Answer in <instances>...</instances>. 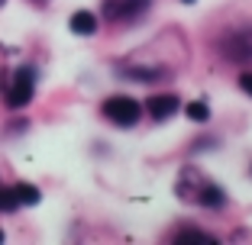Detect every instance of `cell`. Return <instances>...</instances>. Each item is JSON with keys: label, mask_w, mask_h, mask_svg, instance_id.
I'll return each mask as SVG.
<instances>
[{"label": "cell", "mask_w": 252, "mask_h": 245, "mask_svg": "<svg viewBox=\"0 0 252 245\" xmlns=\"http://www.w3.org/2000/svg\"><path fill=\"white\" fill-rule=\"evenodd\" d=\"M217 55L226 65H239V68L252 65V23L223 29L220 39H217Z\"/></svg>", "instance_id": "1"}, {"label": "cell", "mask_w": 252, "mask_h": 245, "mask_svg": "<svg viewBox=\"0 0 252 245\" xmlns=\"http://www.w3.org/2000/svg\"><path fill=\"white\" fill-rule=\"evenodd\" d=\"M36 81H39V71L32 65H23L13 71V81H3V100H7L10 110H20V107H26L32 100V94H36Z\"/></svg>", "instance_id": "2"}, {"label": "cell", "mask_w": 252, "mask_h": 245, "mask_svg": "<svg viewBox=\"0 0 252 245\" xmlns=\"http://www.w3.org/2000/svg\"><path fill=\"white\" fill-rule=\"evenodd\" d=\"M100 113H104V119H110L113 126L129 129V126H136V123L142 119V104L136 100V97L113 94V97H107V100H104Z\"/></svg>", "instance_id": "3"}, {"label": "cell", "mask_w": 252, "mask_h": 245, "mask_svg": "<svg viewBox=\"0 0 252 245\" xmlns=\"http://www.w3.org/2000/svg\"><path fill=\"white\" fill-rule=\"evenodd\" d=\"M152 10V0H104L100 7V16L107 23H136Z\"/></svg>", "instance_id": "4"}, {"label": "cell", "mask_w": 252, "mask_h": 245, "mask_svg": "<svg viewBox=\"0 0 252 245\" xmlns=\"http://www.w3.org/2000/svg\"><path fill=\"white\" fill-rule=\"evenodd\" d=\"M191 203H197V207H204V210H214V213H220V210L230 207V193L223 191L217 181H204V178H200V184L194 187Z\"/></svg>", "instance_id": "5"}, {"label": "cell", "mask_w": 252, "mask_h": 245, "mask_svg": "<svg viewBox=\"0 0 252 245\" xmlns=\"http://www.w3.org/2000/svg\"><path fill=\"white\" fill-rule=\"evenodd\" d=\"M142 110L149 113V119H156V123H165V119H171L175 113L181 110V97L178 94H156V97H149L146 107Z\"/></svg>", "instance_id": "6"}, {"label": "cell", "mask_w": 252, "mask_h": 245, "mask_svg": "<svg viewBox=\"0 0 252 245\" xmlns=\"http://www.w3.org/2000/svg\"><path fill=\"white\" fill-rule=\"evenodd\" d=\"M120 75H123L126 81H136V84H158V81H168L171 71L162 68V65H156V68H149V65H123Z\"/></svg>", "instance_id": "7"}, {"label": "cell", "mask_w": 252, "mask_h": 245, "mask_svg": "<svg viewBox=\"0 0 252 245\" xmlns=\"http://www.w3.org/2000/svg\"><path fill=\"white\" fill-rule=\"evenodd\" d=\"M68 29H71L74 36H94V32L100 29V20H97V13H91V10H74L71 20H68Z\"/></svg>", "instance_id": "8"}, {"label": "cell", "mask_w": 252, "mask_h": 245, "mask_svg": "<svg viewBox=\"0 0 252 245\" xmlns=\"http://www.w3.org/2000/svg\"><path fill=\"white\" fill-rule=\"evenodd\" d=\"M171 242H181V245H191V242H200V245H217L220 239L217 236H210V232H204V229H197V226H188V229H178L175 236H171Z\"/></svg>", "instance_id": "9"}, {"label": "cell", "mask_w": 252, "mask_h": 245, "mask_svg": "<svg viewBox=\"0 0 252 245\" xmlns=\"http://www.w3.org/2000/svg\"><path fill=\"white\" fill-rule=\"evenodd\" d=\"M13 193H16V203L20 207H36V203H42V191L32 184H13Z\"/></svg>", "instance_id": "10"}, {"label": "cell", "mask_w": 252, "mask_h": 245, "mask_svg": "<svg viewBox=\"0 0 252 245\" xmlns=\"http://www.w3.org/2000/svg\"><path fill=\"white\" fill-rule=\"evenodd\" d=\"M220 145H223V139H220V136L204 133V136H197V139L191 142V149H188V152H191V155H207V152H217Z\"/></svg>", "instance_id": "11"}, {"label": "cell", "mask_w": 252, "mask_h": 245, "mask_svg": "<svg viewBox=\"0 0 252 245\" xmlns=\"http://www.w3.org/2000/svg\"><path fill=\"white\" fill-rule=\"evenodd\" d=\"M185 113H188L191 123H200V126L210 123V104H207V100H191V104L185 107Z\"/></svg>", "instance_id": "12"}, {"label": "cell", "mask_w": 252, "mask_h": 245, "mask_svg": "<svg viewBox=\"0 0 252 245\" xmlns=\"http://www.w3.org/2000/svg\"><path fill=\"white\" fill-rule=\"evenodd\" d=\"M13 210H20L13 187H3V184H0V213H13Z\"/></svg>", "instance_id": "13"}, {"label": "cell", "mask_w": 252, "mask_h": 245, "mask_svg": "<svg viewBox=\"0 0 252 245\" xmlns=\"http://www.w3.org/2000/svg\"><path fill=\"white\" fill-rule=\"evenodd\" d=\"M239 90L252 97V71H243V75H239Z\"/></svg>", "instance_id": "14"}, {"label": "cell", "mask_w": 252, "mask_h": 245, "mask_svg": "<svg viewBox=\"0 0 252 245\" xmlns=\"http://www.w3.org/2000/svg\"><path fill=\"white\" fill-rule=\"evenodd\" d=\"M181 3H197V0H181Z\"/></svg>", "instance_id": "15"}, {"label": "cell", "mask_w": 252, "mask_h": 245, "mask_svg": "<svg viewBox=\"0 0 252 245\" xmlns=\"http://www.w3.org/2000/svg\"><path fill=\"white\" fill-rule=\"evenodd\" d=\"M3 3H7V0H0V7H3Z\"/></svg>", "instance_id": "16"}, {"label": "cell", "mask_w": 252, "mask_h": 245, "mask_svg": "<svg viewBox=\"0 0 252 245\" xmlns=\"http://www.w3.org/2000/svg\"><path fill=\"white\" fill-rule=\"evenodd\" d=\"M0 242H3V232H0Z\"/></svg>", "instance_id": "17"}, {"label": "cell", "mask_w": 252, "mask_h": 245, "mask_svg": "<svg viewBox=\"0 0 252 245\" xmlns=\"http://www.w3.org/2000/svg\"><path fill=\"white\" fill-rule=\"evenodd\" d=\"M249 174H252V164H249Z\"/></svg>", "instance_id": "18"}]
</instances>
